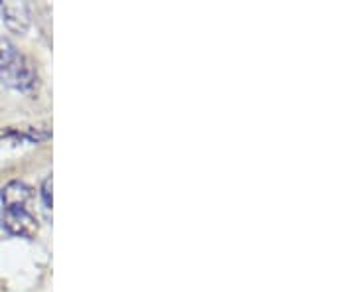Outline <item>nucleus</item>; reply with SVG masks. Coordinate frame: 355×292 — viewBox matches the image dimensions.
<instances>
[{"mask_svg":"<svg viewBox=\"0 0 355 292\" xmlns=\"http://www.w3.org/2000/svg\"><path fill=\"white\" fill-rule=\"evenodd\" d=\"M2 214H0V225L12 235L20 237H34L38 231V217L32 214L30 202H32V188L24 182H10L2 191Z\"/></svg>","mask_w":355,"mask_h":292,"instance_id":"1","label":"nucleus"},{"mask_svg":"<svg viewBox=\"0 0 355 292\" xmlns=\"http://www.w3.org/2000/svg\"><path fill=\"white\" fill-rule=\"evenodd\" d=\"M0 81L16 91H32L38 76L30 60L8 38H0Z\"/></svg>","mask_w":355,"mask_h":292,"instance_id":"2","label":"nucleus"},{"mask_svg":"<svg viewBox=\"0 0 355 292\" xmlns=\"http://www.w3.org/2000/svg\"><path fill=\"white\" fill-rule=\"evenodd\" d=\"M0 8H2V14H4L6 26L12 32L22 34V32L28 30V26H30V8H28V4H24V2H0Z\"/></svg>","mask_w":355,"mask_h":292,"instance_id":"3","label":"nucleus"},{"mask_svg":"<svg viewBox=\"0 0 355 292\" xmlns=\"http://www.w3.org/2000/svg\"><path fill=\"white\" fill-rule=\"evenodd\" d=\"M42 198H44V203H46V207L51 209V176L44 180V184H42Z\"/></svg>","mask_w":355,"mask_h":292,"instance_id":"4","label":"nucleus"}]
</instances>
